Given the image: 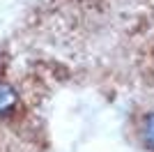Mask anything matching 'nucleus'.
<instances>
[{
	"instance_id": "2",
	"label": "nucleus",
	"mask_w": 154,
	"mask_h": 152,
	"mask_svg": "<svg viewBox=\"0 0 154 152\" xmlns=\"http://www.w3.org/2000/svg\"><path fill=\"white\" fill-rule=\"evenodd\" d=\"M140 143L145 150L154 152V111H149L140 120Z\"/></svg>"
},
{
	"instance_id": "1",
	"label": "nucleus",
	"mask_w": 154,
	"mask_h": 152,
	"mask_svg": "<svg viewBox=\"0 0 154 152\" xmlns=\"http://www.w3.org/2000/svg\"><path fill=\"white\" fill-rule=\"evenodd\" d=\"M19 104V92L14 90V85H9L7 81H0V118L9 115Z\"/></svg>"
}]
</instances>
